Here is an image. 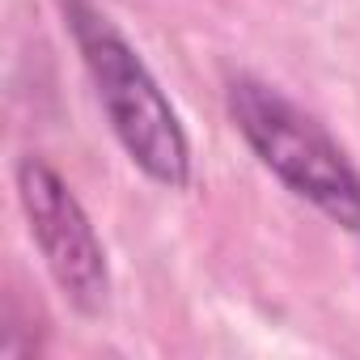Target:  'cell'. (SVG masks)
Segmentation results:
<instances>
[{"instance_id":"obj_2","label":"cell","mask_w":360,"mask_h":360,"mask_svg":"<svg viewBox=\"0 0 360 360\" xmlns=\"http://www.w3.org/2000/svg\"><path fill=\"white\" fill-rule=\"evenodd\" d=\"M225 110L233 131L284 191L305 200L343 233L360 238V165L322 119H314L280 85L250 72L229 81Z\"/></svg>"},{"instance_id":"obj_1","label":"cell","mask_w":360,"mask_h":360,"mask_svg":"<svg viewBox=\"0 0 360 360\" xmlns=\"http://www.w3.org/2000/svg\"><path fill=\"white\" fill-rule=\"evenodd\" d=\"M60 18L127 161L148 183L165 191H187L195 178L191 136L140 47L98 0H60Z\"/></svg>"},{"instance_id":"obj_3","label":"cell","mask_w":360,"mask_h":360,"mask_svg":"<svg viewBox=\"0 0 360 360\" xmlns=\"http://www.w3.org/2000/svg\"><path fill=\"white\" fill-rule=\"evenodd\" d=\"M18 204L26 212V229L43 255L47 276L64 292V301L81 318H98L110 305V259L106 246L68 187V178L39 153H26L13 169Z\"/></svg>"}]
</instances>
